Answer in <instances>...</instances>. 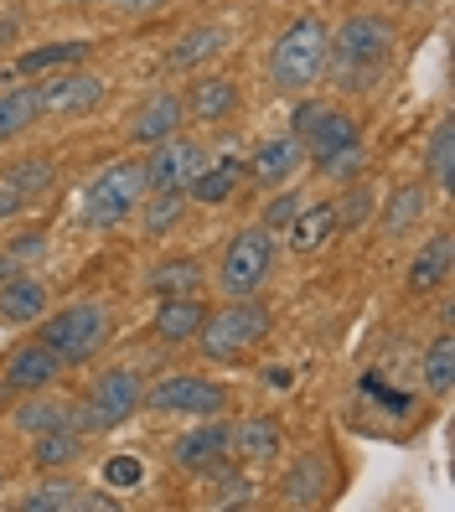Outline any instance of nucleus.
<instances>
[{
	"label": "nucleus",
	"mask_w": 455,
	"mask_h": 512,
	"mask_svg": "<svg viewBox=\"0 0 455 512\" xmlns=\"http://www.w3.org/2000/svg\"><path fill=\"white\" fill-rule=\"evenodd\" d=\"M424 176H430L435 187L455 182V125H450V119H435L430 145H424Z\"/></svg>",
	"instance_id": "obj_36"
},
{
	"label": "nucleus",
	"mask_w": 455,
	"mask_h": 512,
	"mask_svg": "<svg viewBox=\"0 0 455 512\" xmlns=\"http://www.w3.org/2000/svg\"><path fill=\"white\" fill-rule=\"evenodd\" d=\"M399 63V26L383 11H352L326 32V73L342 94H378Z\"/></svg>",
	"instance_id": "obj_1"
},
{
	"label": "nucleus",
	"mask_w": 455,
	"mask_h": 512,
	"mask_svg": "<svg viewBox=\"0 0 455 512\" xmlns=\"http://www.w3.org/2000/svg\"><path fill=\"white\" fill-rule=\"evenodd\" d=\"M0 399H6V383H0Z\"/></svg>",
	"instance_id": "obj_45"
},
{
	"label": "nucleus",
	"mask_w": 455,
	"mask_h": 512,
	"mask_svg": "<svg viewBox=\"0 0 455 512\" xmlns=\"http://www.w3.org/2000/svg\"><path fill=\"white\" fill-rule=\"evenodd\" d=\"M202 476H207V497H202L207 507L223 512V507H249V502H254V476H249L244 466H228V461H223V466H212V471H202Z\"/></svg>",
	"instance_id": "obj_32"
},
{
	"label": "nucleus",
	"mask_w": 455,
	"mask_h": 512,
	"mask_svg": "<svg viewBox=\"0 0 455 512\" xmlns=\"http://www.w3.org/2000/svg\"><path fill=\"white\" fill-rule=\"evenodd\" d=\"M6 254H11L16 264H26V259H42V254H47V233H42V228H26V233H16L11 244H6Z\"/></svg>",
	"instance_id": "obj_41"
},
{
	"label": "nucleus",
	"mask_w": 455,
	"mask_h": 512,
	"mask_svg": "<svg viewBox=\"0 0 455 512\" xmlns=\"http://www.w3.org/2000/svg\"><path fill=\"white\" fill-rule=\"evenodd\" d=\"M228 26H218V21H202V26H187L176 42H171V52H166V73H202V68H212V57H218L223 47H228Z\"/></svg>",
	"instance_id": "obj_19"
},
{
	"label": "nucleus",
	"mask_w": 455,
	"mask_h": 512,
	"mask_svg": "<svg viewBox=\"0 0 455 512\" xmlns=\"http://www.w3.org/2000/svg\"><path fill=\"white\" fill-rule=\"evenodd\" d=\"M316 171L326 176V182H357V176H368V150H362V140L357 145H347V150H337V156H326V161H316Z\"/></svg>",
	"instance_id": "obj_38"
},
{
	"label": "nucleus",
	"mask_w": 455,
	"mask_h": 512,
	"mask_svg": "<svg viewBox=\"0 0 455 512\" xmlns=\"http://www.w3.org/2000/svg\"><path fill=\"white\" fill-rule=\"evenodd\" d=\"M450 264H455L450 233H435L430 244H419V254L409 259L404 290H409V295H435V290H445V285H450Z\"/></svg>",
	"instance_id": "obj_24"
},
{
	"label": "nucleus",
	"mask_w": 455,
	"mask_h": 512,
	"mask_svg": "<svg viewBox=\"0 0 455 512\" xmlns=\"http://www.w3.org/2000/svg\"><path fill=\"white\" fill-rule=\"evenodd\" d=\"M326 32L331 26L321 16H295L280 26L275 47H269V83L280 88V94L300 99L311 94L326 73Z\"/></svg>",
	"instance_id": "obj_2"
},
{
	"label": "nucleus",
	"mask_w": 455,
	"mask_h": 512,
	"mask_svg": "<svg viewBox=\"0 0 455 512\" xmlns=\"http://www.w3.org/2000/svg\"><path fill=\"white\" fill-rule=\"evenodd\" d=\"M228 445H233V419H228V414H207V419H197L192 430H181V435L171 440V461H176L181 471L202 476V471H212V466L233 461Z\"/></svg>",
	"instance_id": "obj_12"
},
{
	"label": "nucleus",
	"mask_w": 455,
	"mask_h": 512,
	"mask_svg": "<svg viewBox=\"0 0 455 512\" xmlns=\"http://www.w3.org/2000/svg\"><path fill=\"white\" fill-rule=\"evenodd\" d=\"M202 161H207V145L192 140L187 130H176V135L150 145V156L140 161L145 166V187L150 192H187L192 176L202 171Z\"/></svg>",
	"instance_id": "obj_10"
},
{
	"label": "nucleus",
	"mask_w": 455,
	"mask_h": 512,
	"mask_svg": "<svg viewBox=\"0 0 455 512\" xmlns=\"http://www.w3.org/2000/svg\"><path fill=\"white\" fill-rule=\"evenodd\" d=\"M337 233H342L337 202H311V197H306V207H300V213L285 223V244H290L295 254H321Z\"/></svg>",
	"instance_id": "obj_22"
},
{
	"label": "nucleus",
	"mask_w": 455,
	"mask_h": 512,
	"mask_svg": "<svg viewBox=\"0 0 455 512\" xmlns=\"http://www.w3.org/2000/svg\"><path fill=\"white\" fill-rule=\"evenodd\" d=\"M145 166L140 161H114V166H104L94 182L83 187V197H78V218H83V228H94V233H109V228H119V223H130V213L145 202Z\"/></svg>",
	"instance_id": "obj_5"
},
{
	"label": "nucleus",
	"mask_w": 455,
	"mask_h": 512,
	"mask_svg": "<svg viewBox=\"0 0 455 512\" xmlns=\"http://www.w3.org/2000/svg\"><path fill=\"white\" fill-rule=\"evenodd\" d=\"M300 166H306V145H300L290 130H280V135H264L254 145V161L244 171H249V182H259V187H285Z\"/></svg>",
	"instance_id": "obj_17"
},
{
	"label": "nucleus",
	"mask_w": 455,
	"mask_h": 512,
	"mask_svg": "<svg viewBox=\"0 0 455 512\" xmlns=\"http://www.w3.org/2000/svg\"><path fill=\"white\" fill-rule=\"evenodd\" d=\"M42 119V99H37V83H11L0 88V145L21 140Z\"/></svg>",
	"instance_id": "obj_29"
},
{
	"label": "nucleus",
	"mask_w": 455,
	"mask_h": 512,
	"mask_svg": "<svg viewBox=\"0 0 455 512\" xmlns=\"http://www.w3.org/2000/svg\"><path fill=\"white\" fill-rule=\"evenodd\" d=\"M378 213V187L368 182V176H357V182H347L342 202H337V223L342 228H357V223H368Z\"/></svg>",
	"instance_id": "obj_37"
},
{
	"label": "nucleus",
	"mask_w": 455,
	"mask_h": 512,
	"mask_svg": "<svg viewBox=\"0 0 455 512\" xmlns=\"http://www.w3.org/2000/svg\"><path fill=\"white\" fill-rule=\"evenodd\" d=\"M145 409V378L140 368H104L88 383V399L73 409V425L83 435H114Z\"/></svg>",
	"instance_id": "obj_4"
},
{
	"label": "nucleus",
	"mask_w": 455,
	"mask_h": 512,
	"mask_svg": "<svg viewBox=\"0 0 455 512\" xmlns=\"http://www.w3.org/2000/svg\"><path fill=\"white\" fill-rule=\"evenodd\" d=\"M419 378H424V388H430L435 399H445L450 388H455V337H450V331H440V337L424 347V357H419Z\"/></svg>",
	"instance_id": "obj_34"
},
{
	"label": "nucleus",
	"mask_w": 455,
	"mask_h": 512,
	"mask_svg": "<svg viewBox=\"0 0 455 512\" xmlns=\"http://www.w3.org/2000/svg\"><path fill=\"white\" fill-rule=\"evenodd\" d=\"M6 182H11L26 202H42V197L57 187V166H52L47 156H21V161L6 166Z\"/></svg>",
	"instance_id": "obj_35"
},
{
	"label": "nucleus",
	"mask_w": 455,
	"mask_h": 512,
	"mask_svg": "<svg viewBox=\"0 0 455 512\" xmlns=\"http://www.w3.org/2000/svg\"><path fill=\"white\" fill-rule=\"evenodd\" d=\"M135 213H140L145 238H166V233L181 228V218H187V192H145V202Z\"/></svg>",
	"instance_id": "obj_33"
},
{
	"label": "nucleus",
	"mask_w": 455,
	"mask_h": 512,
	"mask_svg": "<svg viewBox=\"0 0 455 512\" xmlns=\"http://www.w3.org/2000/svg\"><path fill=\"white\" fill-rule=\"evenodd\" d=\"M404 6H419V0H404Z\"/></svg>",
	"instance_id": "obj_46"
},
{
	"label": "nucleus",
	"mask_w": 455,
	"mask_h": 512,
	"mask_svg": "<svg viewBox=\"0 0 455 512\" xmlns=\"http://www.w3.org/2000/svg\"><path fill=\"white\" fill-rule=\"evenodd\" d=\"M140 481H145V461L140 456H109L104 461V487H140Z\"/></svg>",
	"instance_id": "obj_40"
},
{
	"label": "nucleus",
	"mask_w": 455,
	"mask_h": 512,
	"mask_svg": "<svg viewBox=\"0 0 455 512\" xmlns=\"http://www.w3.org/2000/svg\"><path fill=\"white\" fill-rule=\"evenodd\" d=\"M181 125H187L181 94H176V88H156V94L140 99V109L125 119V140H130V145H156V140L176 135Z\"/></svg>",
	"instance_id": "obj_16"
},
{
	"label": "nucleus",
	"mask_w": 455,
	"mask_h": 512,
	"mask_svg": "<svg viewBox=\"0 0 455 512\" xmlns=\"http://www.w3.org/2000/svg\"><path fill=\"white\" fill-rule=\"evenodd\" d=\"M119 502L104 497L99 487H78V481L47 471V481H37L32 492L21 497V512H114Z\"/></svg>",
	"instance_id": "obj_14"
},
{
	"label": "nucleus",
	"mask_w": 455,
	"mask_h": 512,
	"mask_svg": "<svg viewBox=\"0 0 455 512\" xmlns=\"http://www.w3.org/2000/svg\"><path fill=\"white\" fill-rule=\"evenodd\" d=\"M228 388L197 378V373H166L156 383H145V409L150 414H181V419H207V414H228Z\"/></svg>",
	"instance_id": "obj_9"
},
{
	"label": "nucleus",
	"mask_w": 455,
	"mask_h": 512,
	"mask_svg": "<svg viewBox=\"0 0 455 512\" xmlns=\"http://www.w3.org/2000/svg\"><path fill=\"white\" fill-rule=\"evenodd\" d=\"M280 450H285V430H280L269 414H254V419H238V425H233L228 456H233L238 466H269Z\"/></svg>",
	"instance_id": "obj_20"
},
{
	"label": "nucleus",
	"mask_w": 455,
	"mask_h": 512,
	"mask_svg": "<svg viewBox=\"0 0 455 512\" xmlns=\"http://www.w3.org/2000/svg\"><path fill=\"white\" fill-rule=\"evenodd\" d=\"M290 135L306 145V161H326V156H337V150L357 145L362 140V125L342 109V104H331V99H306L300 94L295 114H290Z\"/></svg>",
	"instance_id": "obj_8"
},
{
	"label": "nucleus",
	"mask_w": 455,
	"mask_h": 512,
	"mask_svg": "<svg viewBox=\"0 0 455 512\" xmlns=\"http://www.w3.org/2000/svg\"><path fill=\"white\" fill-rule=\"evenodd\" d=\"M63 373H68V363L42 337L11 347V357L0 363V383H6V394H37V388H52Z\"/></svg>",
	"instance_id": "obj_13"
},
{
	"label": "nucleus",
	"mask_w": 455,
	"mask_h": 512,
	"mask_svg": "<svg viewBox=\"0 0 455 512\" xmlns=\"http://www.w3.org/2000/svg\"><path fill=\"white\" fill-rule=\"evenodd\" d=\"M207 321V306L197 295H166L156 306V321H150V331H156V342H171V347H187L197 331Z\"/></svg>",
	"instance_id": "obj_26"
},
{
	"label": "nucleus",
	"mask_w": 455,
	"mask_h": 512,
	"mask_svg": "<svg viewBox=\"0 0 455 512\" xmlns=\"http://www.w3.org/2000/svg\"><path fill=\"white\" fill-rule=\"evenodd\" d=\"M249 182V171L238 156H207L202 171L192 176V187H187V202H202V207H223L233 202V192Z\"/></svg>",
	"instance_id": "obj_23"
},
{
	"label": "nucleus",
	"mask_w": 455,
	"mask_h": 512,
	"mask_svg": "<svg viewBox=\"0 0 455 512\" xmlns=\"http://www.w3.org/2000/svg\"><path fill=\"white\" fill-rule=\"evenodd\" d=\"M238 104H244L238 83L228 73H212V68H202V78H192L187 94H181V109H187V119H197V125H223V119L238 114Z\"/></svg>",
	"instance_id": "obj_15"
},
{
	"label": "nucleus",
	"mask_w": 455,
	"mask_h": 512,
	"mask_svg": "<svg viewBox=\"0 0 455 512\" xmlns=\"http://www.w3.org/2000/svg\"><path fill=\"white\" fill-rule=\"evenodd\" d=\"M269 326H275V316H269V306L259 295H238L228 300V306H218L202 331H197V352L207 357V363H238L244 352H254L264 337H269Z\"/></svg>",
	"instance_id": "obj_3"
},
{
	"label": "nucleus",
	"mask_w": 455,
	"mask_h": 512,
	"mask_svg": "<svg viewBox=\"0 0 455 512\" xmlns=\"http://www.w3.org/2000/svg\"><path fill=\"white\" fill-rule=\"evenodd\" d=\"M424 213H430V187H424V182H399V187L388 192V202H378V218H383V233L388 238L419 233Z\"/></svg>",
	"instance_id": "obj_25"
},
{
	"label": "nucleus",
	"mask_w": 455,
	"mask_h": 512,
	"mask_svg": "<svg viewBox=\"0 0 455 512\" xmlns=\"http://www.w3.org/2000/svg\"><path fill=\"white\" fill-rule=\"evenodd\" d=\"M42 316H47V280L26 275V269L0 280V321L6 326H37Z\"/></svg>",
	"instance_id": "obj_21"
},
{
	"label": "nucleus",
	"mask_w": 455,
	"mask_h": 512,
	"mask_svg": "<svg viewBox=\"0 0 455 512\" xmlns=\"http://www.w3.org/2000/svg\"><path fill=\"white\" fill-rule=\"evenodd\" d=\"M114 11H125V16H150V11H161L166 0H109Z\"/></svg>",
	"instance_id": "obj_43"
},
{
	"label": "nucleus",
	"mask_w": 455,
	"mask_h": 512,
	"mask_svg": "<svg viewBox=\"0 0 455 512\" xmlns=\"http://www.w3.org/2000/svg\"><path fill=\"white\" fill-rule=\"evenodd\" d=\"M16 269H21V264H16L6 249H0V280H6V275H16Z\"/></svg>",
	"instance_id": "obj_44"
},
{
	"label": "nucleus",
	"mask_w": 455,
	"mask_h": 512,
	"mask_svg": "<svg viewBox=\"0 0 455 512\" xmlns=\"http://www.w3.org/2000/svg\"><path fill=\"white\" fill-rule=\"evenodd\" d=\"M37 99L42 114L52 119H83L109 99V83L88 68H63V73H47V83H37Z\"/></svg>",
	"instance_id": "obj_11"
},
{
	"label": "nucleus",
	"mask_w": 455,
	"mask_h": 512,
	"mask_svg": "<svg viewBox=\"0 0 455 512\" xmlns=\"http://www.w3.org/2000/svg\"><path fill=\"white\" fill-rule=\"evenodd\" d=\"M269 275H275V233H269L264 223L238 228V233L228 238L223 259H218V290H223L228 300L259 295Z\"/></svg>",
	"instance_id": "obj_7"
},
{
	"label": "nucleus",
	"mask_w": 455,
	"mask_h": 512,
	"mask_svg": "<svg viewBox=\"0 0 455 512\" xmlns=\"http://www.w3.org/2000/svg\"><path fill=\"white\" fill-rule=\"evenodd\" d=\"M0 492H6V481H0Z\"/></svg>",
	"instance_id": "obj_47"
},
{
	"label": "nucleus",
	"mask_w": 455,
	"mask_h": 512,
	"mask_svg": "<svg viewBox=\"0 0 455 512\" xmlns=\"http://www.w3.org/2000/svg\"><path fill=\"white\" fill-rule=\"evenodd\" d=\"M21 207H26V197L6 182V171H0V223H11V218L21 213Z\"/></svg>",
	"instance_id": "obj_42"
},
{
	"label": "nucleus",
	"mask_w": 455,
	"mask_h": 512,
	"mask_svg": "<svg viewBox=\"0 0 455 512\" xmlns=\"http://www.w3.org/2000/svg\"><path fill=\"white\" fill-rule=\"evenodd\" d=\"M73 399H57L47 394V388H37V394H26L16 409H11V425L21 435H42V430H57V425H73Z\"/></svg>",
	"instance_id": "obj_28"
},
{
	"label": "nucleus",
	"mask_w": 455,
	"mask_h": 512,
	"mask_svg": "<svg viewBox=\"0 0 455 512\" xmlns=\"http://www.w3.org/2000/svg\"><path fill=\"white\" fill-rule=\"evenodd\" d=\"M300 207H306V192H285V187H275V197H269V207H264V228L269 233H275V228H285L295 213H300Z\"/></svg>",
	"instance_id": "obj_39"
},
{
	"label": "nucleus",
	"mask_w": 455,
	"mask_h": 512,
	"mask_svg": "<svg viewBox=\"0 0 455 512\" xmlns=\"http://www.w3.org/2000/svg\"><path fill=\"white\" fill-rule=\"evenodd\" d=\"M32 466L37 471H68L78 456H83V430L78 425H57V430H42V435H32Z\"/></svg>",
	"instance_id": "obj_30"
},
{
	"label": "nucleus",
	"mask_w": 455,
	"mask_h": 512,
	"mask_svg": "<svg viewBox=\"0 0 455 512\" xmlns=\"http://www.w3.org/2000/svg\"><path fill=\"white\" fill-rule=\"evenodd\" d=\"M202 285H207L202 259H161V264L145 275V290L156 295V300H166V295H197Z\"/></svg>",
	"instance_id": "obj_31"
},
{
	"label": "nucleus",
	"mask_w": 455,
	"mask_h": 512,
	"mask_svg": "<svg viewBox=\"0 0 455 512\" xmlns=\"http://www.w3.org/2000/svg\"><path fill=\"white\" fill-rule=\"evenodd\" d=\"M337 492V471H331V456L326 450H306V456L295 461V471L285 476L280 487V502L285 507H316Z\"/></svg>",
	"instance_id": "obj_18"
},
{
	"label": "nucleus",
	"mask_w": 455,
	"mask_h": 512,
	"mask_svg": "<svg viewBox=\"0 0 455 512\" xmlns=\"http://www.w3.org/2000/svg\"><path fill=\"white\" fill-rule=\"evenodd\" d=\"M88 52H94V42H88V37H68V42H37V47H26V52L16 57V73H21V78H37V73H63V68L88 63Z\"/></svg>",
	"instance_id": "obj_27"
},
{
	"label": "nucleus",
	"mask_w": 455,
	"mask_h": 512,
	"mask_svg": "<svg viewBox=\"0 0 455 512\" xmlns=\"http://www.w3.org/2000/svg\"><path fill=\"white\" fill-rule=\"evenodd\" d=\"M37 337L63 357L68 368H78V363H88V357L104 352V342H109V306L104 300H73V306L42 316Z\"/></svg>",
	"instance_id": "obj_6"
}]
</instances>
